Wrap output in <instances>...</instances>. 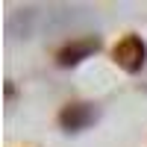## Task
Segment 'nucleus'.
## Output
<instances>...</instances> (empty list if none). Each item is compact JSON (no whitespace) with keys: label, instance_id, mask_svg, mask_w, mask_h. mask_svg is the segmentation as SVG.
Instances as JSON below:
<instances>
[{"label":"nucleus","instance_id":"f257e3e1","mask_svg":"<svg viewBox=\"0 0 147 147\" xmlns=\"http://www.w3.org/2000/svg\"><path fill=\"white\" fill-rule=\"evenodd\" d=\"M144 56H147V50H144V41L138 35H127V38H121L115 44V62L129 74H136L144 65Z\"/></svg>","mask_w":147,"mask_h":147}]
</instances>
